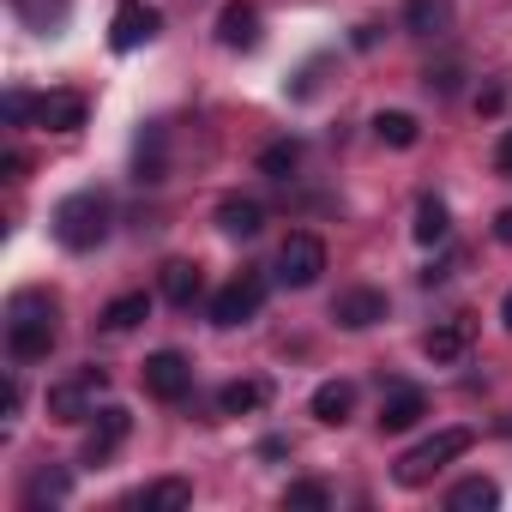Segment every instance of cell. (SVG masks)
Wrapping results in <instances>:
<instances>
[{"mask_svg":"<svg viewBox=\"0 0 512 512\" xmlns=\"http://www.w3.org/2000/svg\"><path fill=\"white\" fill-rule=\"evenodd\" d=\"M494 241H506V247H512V211H500V217H494Z\"/></svg>","mask_w":512,"mask_h":512,"instance_id":"cell-34","label":"cell"},{"mask_svg":"<svg viewBox=\"0 0 512 512\" xmlns=\"http://www.w3.org/2000/svg\"><path fill=\"white\" fill-rule=\"evenodd\" d=\"M470 344H476V314H452V320H440V326L422 338V350H428V362H434V368L464 362V356H470Z\"/></svg>","mask_w":512,"mask_h":512,"instance_id":"cell-9","label":"cell"},{"mask_svg":"<svg viewBox=\"0 0 512 512\" xmlns=\"http://www.w3.org/2000/svg\"><path fill=\"white\" fill-rule=\"evenodd\" d=\"M7 121H13V127H25V121H37V103H31L25 91H7Z\"/></svg>","mask_w":512,"mask_h":512,"instance_id":"cell-30","label":"cell"},{"mask_svg":"<svg viewBox=\"0 0 512 512\" xmlns=\"http://www.w3.org/2000/svg\"><path fill=\"white\" fill-rule=\"evenodd\" d=\"M500 103H506V91H482V97H476V109H482V115H494Z\"/></svg>","mask_w":512,"mask_h":512,"instance_id":"cell-33","label":"cell"},{"mask_svg":"<svg viewBox=\"0 0 512 512\" xmlns=\"http://www.w3.org/2000/svg\"><path fill=\"white\" fill-rule=\"evenodd\" d=\"M73 494V476L67 470H37L31 488H25V506H43V500H67Z\"/></svg>","mask_w":512,"mask_h":512,"instance_id":"cell-27","label":"cell"},{"mask_svg":"<svg viewBox=\"0 0 512 512\" xmlns=\"http://www.w3.org/2000/svg\"><path fill=\"white\" fill-rule=\"evenodd\" d=\"M500 320H506V332H512V290H506V302H500Z\"/></svg>","mask_w":512,"mask_h":512,"instance_id":"cell-35","label":"cell"},{"mask_svg":"<svg viewBox=\"0 0 512 512\" xmlns=\"http://www.w3.org/2000/svg\"><path fill=\"white\" fill-rule=\"evenodd\" d=\"M145 392H151L157 404H181V398L193 392V362H187L181 350H157V356H145Z\"/></svg>","mask_w":512,"mask_h":512,"instance_id":"cell-6","label":"cell"},{"mask_svg":"<svg viewBox=\"0 0 512 512\" xmlns=\"http://www.w3.org/2000/svg\"><path fill=\"white\" fill-rule=\"evenodd\" d=\"M410 235L422 241V247H440L446 235H452V211L428 193V199H416V223H410Z\"/></svg>","mask_w":512,"mask_h":512,"instance_id":"cell-21","label":"cell"},{"mask_svg":"<svg viewBox=\"0 0 512 512\" xmlns=\"http://www.w3.org/2000/svg\"><path fill=\"white\" fill-rule=\"evenodd\" d=\"M109 223H115V205H109V193H97V187L67 193V199L55 205V241L73 247V253L103 247V241H109Z\"/></svg>","mask_w":512,"mask_h":512,"instance_id":"cell-1","label":"cell"},{"mask_svg":"<svg viewBox=\"0 0 512 512\" xmlns=\"http://www.w3.org/2000/svg\"><path fill=\"white\" fill-rule=\"evenodd\" d=\"M260 308H266V272H260V266H241V272L211 296V326H247Z\"/></svg>","mask_w":512,"mask_h":512,"instance_id":"cell-4","label":"cell"},{"mask_svg":"<svg viewBox=\"0 0 512 512\" xmlns=\"http://www.w3.org/2000/svg\"><path fill=\"white\" fill-rule=\"evenodd\" d=\"M127 506H145V512H181V506H193V482H181V476H163V482H151L145 494H133Z\"/></svg>","mask_w":512,"mask_h":512,"instance_id":"cell-20","label":"cell"},{"mask_svg":"<svg viewBox=\"0 0 512 512\" xmlns=\"http://www.w3.org/2000/svg\"><path fill=\"white\" fill-rule=\"evenodd\" d=\"M422 85H428L434 97H452V91H458V67H428V79H422Z\"/></svg>","mask_w":512,"mask_h":512,"instance_id":"cell-29","label":"cell"},{"mask_svg":"<svg viewBox=\"0 0 512 512\" xmlns=\"http://www.w3.org/2000/svg\"><path fill=\"white\" fill-rule=\"evenodd\" d=\"M127 428H133V416L121 410V404H109L103 416H97V428H91V440H85V464H109V452L127 440Z\"/></svg>","mask_w":512,"mask_h":512,"instance_id":"cell-16","label":"cell"},{"mask_svg":"<svg viewBox=\"0 0 512 512\" xmlns=\"http://www.w3.org/2000/svg\"><path fill=\"white\" fill-rule=\"evenodd\" d=\"M19 404H25V392H19V380H7V386H0V410L19 416Z\"/></svg>","mask_w":512,"mask_h":512,"instance_id":"cell-32","label":"cell"},{"mask_svg":"<svg viewBox=\"0 0 512 512\" xmlns=\"http://www.w3.org/2000/svg\"><path fill=\"white\" fill-rule=\"evenodd\" d=\"M157 7H145V0H121L115 7V19H109V49L115 55H133V49H145L151 37H157Z\"/></svg>","mask_w":512,"mask_h":512,"instance_id":"cell-8","label":"cell"},{"mask_svg":"<svg viewBox=\"0 0 512 512\" xmlns=\"http://www.w3.org/2000/svg\"><path fill=\"white\" fill-rule=\"evenodd\" d=\"M428 416V392L422 386H386V398H380V434H404V428H416Z\"/></svg>","mask_w":512,"mask_h":512,"instance_id":"cell-10","label":"cell"},{"mask_svg":"<svg viewBox=\"0 0 512 512\" xmlns=\"http://www.w3.org/2000/svg\"><path fill=\"white\" fill-rule=\"evenodd\" d=\"M260 7L253 0H229V7L217 13V43L223 49H260Z\"/></svg>","mask_w":512,"mask_h":512,"instance_id":"cell-12","label":"cell"},{"mask_svg":"<svg viewBox=\"0 0 512 512\" xmlns=\"http://www.w3.org/2000/svg\"><path fill=\"white\" fill-rule=\"evenodd\" d=\"M157 290H163V302H169V308H193V302L205 296V278H199V266H193V260H169V266H163V278H157Z\"/></svg>","mask_w":512,"mask_h":512,"instance_id":"cell-15","label":"cell"},{"mask_svg":"<svg viewBox=\"0 0 512 512\" xmlns=\"http://www.w3.org/2000/svg\"><path fill=\"white\" fill-rule=\"evenodd\" d=\"M350 410H356V386H350V380H326V386L314 392V416H320L326 428H344Z\"/></svg>","mask_w":512,"mask_h":512,"instance_id":"cell-19","label":"cell"},{"mask_svg":"<svg viewBox=\"0 0 512 512\" xmlns=\"http://www.w3.org/2000/svg\"><path fill=\"white\" fill-rule=\"evenodd\" d=\"M500 434H512V416H506V422H500Z\"/></svg>","mask_w":512,"mask_h":512,"instance_id":"cell-36","label":"cell"},{"mask_svg":"<svg viewBox=\"0 0 512 512\" xmlns=\"http://www.w3.org/2000/svg\"><path fill=\"white\" fill-rule=\"evenodd\" d=\"M266 398H272L266 380H229L217 392V416H253V410H266Z\"/></svg>","mask_w":512,"mask_h":512,"instance_id":"cell-17","label":"cell"},{"mask_svg":"<svg viewBox=\"0 0 512 512\" xmlns=\"http://www.w3.org/2000/svg\"><path fill=\"white\" fill-rule=\"evenodd\" d=\"M109 386V374L103 368H85L79 380H61V386H49V416L55 422H85V416H97L91 410V398Z\"/></svg>","mask_w":512,"mask_h":512,"instance_id":"cell-7","label":"cell"},{"mask_svg":"<svg viewBox=\"0 0 512 512\" xmlns=\"http://www.w3.org/2000/svg\"><path fill=\"white\" fill-rule=\"evenodd\" d=\"M446 506H452V512H488V506H500V488H494L488 476H464V482L446 494Z\"/></svg>","mask_w":512,"mask_h":512,"instance_id":"cell-24","label":"cell"},{"mask_svg":"<svg viewBox=\"0 0 512 512\" xmlns=\"http://www.w3.org/2000/svg\"><path fill=\"white\" fill-rule=\"evenodd\" d=\"M452 25V0H404V31L410 37H440Z\"/></svg>","mask_w":512,"mask_h":512,"instance_id":"cell-18","label":"cell"},{"mask_svg":"<svg viewBox=\"0 0 512 512\" xmlns=\"http://www.w3.org/2000/svg\"><path fill=\"white\" fill-rule=\"evenodd\" d=\"M332 320L344 326V332H368V326H380L386 320V290H344L338 302H332Z\"/></svg>","mask_w":512,"mask_h":512,"instance_id":"cell-11","label":"cell"},{"mask_svg":"<svg viewBox=\"0 0 512 512\" xmlns=\"http://www.w3.org/2000/svg\"><path fill=\"white\" fill-rule=\"evenodd\" d=\"M320 272H326V241L308 235V229H296V235L278 247V284H284V290H314Z\"/></svg>","mask_w":512,"mask_h":512,"instance_id":"cell-5","label":"cell"},{"mask_svg":"<svg viewBox=\"0 0 512 512\" xmlns=\"http://www.w3.org/2000/svg\"><path fill=\"white\" fill-rule=\"evenodd\" d=\"M217 229L229 235V241H253L266 229V205L260 199H223L217 205Z\"/></svg>","mask_w":512,"mask_h":512,"instance_id":"cell-14","label":"cell"},{"mask_svg":"<svg viewBox=\"0 0 512 512\" xmlns=\"http://www.w3.org/2000/svg\"><path fill=\"white\" fill-rule=\"evenodd\" d=\"M374 133H380V145H392V151H410V145L422 139L416 115H404V109H380V115H374Z\"/></svg>","mask_w":512,"mask_h":512,"instance_id":"cell-23","label":"cell"},{"mask_svg":"<svg viewBox=\"0 0 512 512\" xmlns=\"http://www.w3.org/2000/svg\"><path fill=\"white\" fill-rule=\"evenodd\" d=\"M139 320H151V296H115V302L103 308V320H97V326H103L109 338H127Z\"/></svg>","mask_w":512,"mask_h":512,"instance_id":"cell-22","label":"cell"},{"mask_svg":"<svg viewBox=\"0 0 512 512\" xmlns=\"http://www.w3.org/2000/svg\"><path fill=\"white\" fill-rule=\"evenodd\" d=\"M7 350L13 362H43L55 350V302L37 290H19L7 302Z\"/></svg>","mask_w":512,"mask_h":512,"instance_id":"cell-2","label":"cell"},{"mask_svg":"<svg viewBox=\"0 0 512 512\" xmlns=\"http://www.w3.org/2000/svg\"><path fill=\"white\" fill-rule=\"evenodd\" d=\"M85 115H91V103H85L79 91H49V97H37V127H49V133H79Z\"/></svg>","mask_w":512,"mask_h":512,"instance_id":"cell-13","label":"cell"},{"mask_svg":"<svg viewBox=\"0 0 512 512\" xmlns=\"http://www.w3.org/2000/svg\"><path fill=\"white\" fill-rule=\"evenodd\" d=\"M133 181H163V127H145L139 133V151H133Z\"/></svg>","mask_w":512,"mask_h":512,"instance_id":"cell-26","label":"cell"},{"mask_svg":"<svg viewBox=\"0 0 512 512\" xmlns=\"http://www.w3.org/2000/svg\"><path fill=\"white\" fill-rule=\"evenodd\" d=\"M302 169V139H272L266 151H260V175H272V181H290Z\"/></svg>","mask_w":512,"mask_h":512,"instance_id":"cell-25","label":"cell"},{"mask_svg":"<svg viewBox=\"0 0 512 512\" xmlns=\"http://www.w3.org/2000/svg\"><path fill=\"white\" fill-rule=\"evenodd\" d=\"M470 440H476L470 428H440V434H428L422 446H410V452L392 464V476H398L404 488H428L452 458H464V452H470Z\"/></svg>","mask_w":512,"mask_h":512,"instance_id":"cell-3","label":"cell"},{"mask_svg":"<svg viewBox=\"0 0 512 512\" xmlns=\"http://www.w3.org/2000/svg\"><path fill=\"white\" fill-rule=\"evenodd\" d=\"M494 169H500V175H512V127H506V133H500V145H494Z\"/></svg>","mask_w":512,"mask_h":512,"instance_id":"cell-31","label":"cell"},{"mask_svg":"<svg viewBox=\"0 0 512 512\" xmlns=\"http://www.w3.org/2000/svg\"><path fill=\"white\" fill-rule=\"evenodd\" d=\"M284 506H290V512H326V506H332V488H326V482H290V488H284Z\"/></svg>","mask_w":512,"mask_h":512,"instance_id":"cell-28","label":"cell"}]
</instances>
